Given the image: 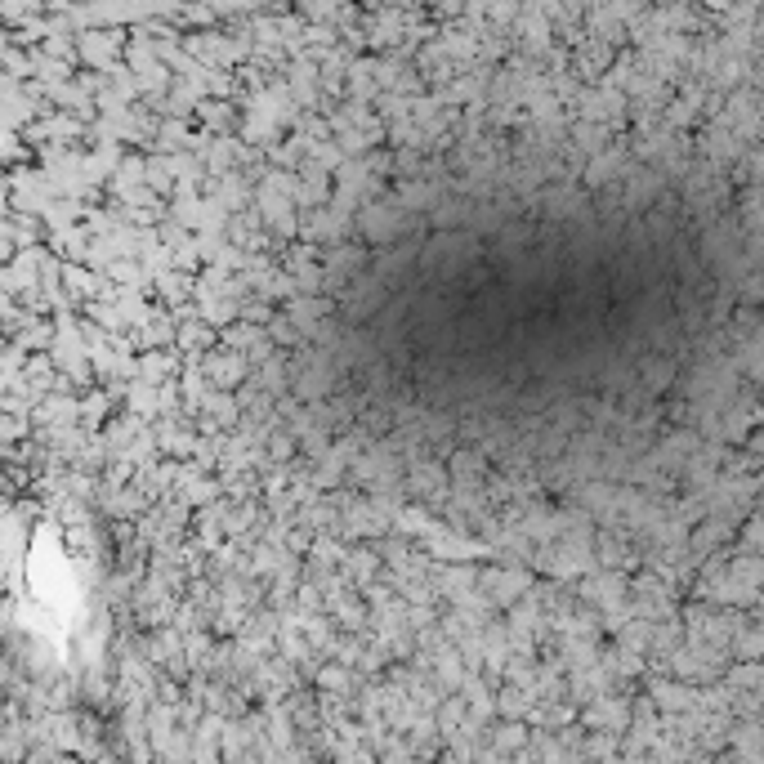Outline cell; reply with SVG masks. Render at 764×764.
I'll return each instance as SVG.
<instances>
[{"label":"cell","mask_w":764,"mask_h":764,"mask_svg":"<svg viewBox=\"0 0 764 764\" xmlns=\"http://www.w3.org/2000/svg\"><path fill=\"white\" fill-rule=\"evenodd\" d=\"M729 193L648 161H505L389 193L309 313L318 398L358 429L528 474L657 438L742 295Z\"/></svg>","instance_id":"obj_1"}]
</instances>
